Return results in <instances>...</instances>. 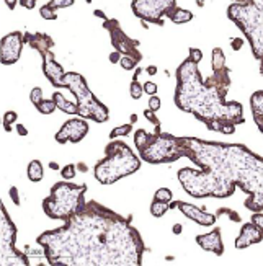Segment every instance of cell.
Listing matches in <instances>:
<instances>
[{"mask_svg": "<svg viewBox=\"0 0 263 266\" xmlns=\"http://www.w3.org/2000/svg\"><path fill=\"white\" fill-rule=\"evenodd\" d=\"M49 265L139 266L145 245L133 227V214L123 217L98 201H88L62 227L36 239Z\"/></svg>", "mask_w": 263, "mask_h": 266, "instance_id": "cell-1", "label": "cell"}, {"mask_svg": "<svg viewBox=\"0 0 263 266\" xmlns=\"http://www.w3.org/2000/svg\"><path fill=\"white\" fill-rule=\"evenodd\" d=\"M185 157L198 170H178L182 188L193 198L225 199L236 188L247 194L243 203L250 212H263V157L242 144L211 142L182 137Z\"/></svg>", "mask_w": 263, "mask_h": 266, "instance_id": "cell-2", "label": "cell"}, {"mask_svg": "<svg viewBox=\"0 0 263 266\" xmlns=\"http://www.w3.org/2000/svg\"><path fill=\"white\" fill-rule=\"evenodd\" d=\"M177 87L173 101L177 108L191 113L203 124L209 121H225L232 124H243V108L239 101H225L218 88L203 80L198 64L185 59L177 69Z\"/></svg>", "mask_w": 263, "mask_h": 266, "instance_id": "cell-3", "label": "cell"}, {"mask_svg": "<svg viewBox=\"0 0 263 266\" xmlns=\"http://www.w3.org/2000/svg\"><path fill=\"white\" fill-rule=\"evenodd\" d=\"M141 169V158L128 144L111 141L105 147V158L93 167V176L101 185H113L118 180L136 173Z\"/></svg>", "mask_w": 263, "mask_h": 266, "instance_id": "cell-4", "label": "cell"}, {"mask_svg": "<svg viewBox=\"0 0 263 266\" xmlns=\"http://www.w3.org/2000/svg\"><path fill=\"white\" fill-rule=\"evenodd\" d=\"M227 18L236 23L250 44L253 57H263V0H242L227 7Z\"/></svg>", "mask_w": 263, "mask_h": 266, "instance_id": "cell-5", "label": "cell"}, {"mask_svg": "<svg viewBox=\"0 0 263 266\" xmlns=\"http://www.w3.org/2000/svg\"><path fill=\"white\" fill-rule=\"evenodd\" d=\"M87 185H72L69 181H59L51 188V194L43 199V211L49 219L69 221L74 214L85 209Z\"/></svg>", "mask_w": 263, "mask_h": 266, "instance_id": "cell-6", "label": "cell"}, {"mask_svg": "<svg viewBox=\"0 0 263 266\" xmlns=\"http://www.w3.org/2000/svg\"><path fill=\"white\" fill-rule=\"evenodd\" d=\"M64 85L75 95L79 106V118L92 119L95 123H105L110 118V111L87 85L85 77L77 72H65Z\"/></svg>", "mask_w": 263, "mask_h": 266, "instance_id": "cell-7", "label": "cell"}, {"mask_svg": "<svg viewBox=\"0 0 263 266\" xmlns=\"http://www.w3.org/2000/svg\"><path fill=\"white\" fill-rule=\"evenodd\" d=\"M139 157L147 163H173L185 157V147L182 137L168 133H154V139L149 146L141 149Z\"/></svg>", "mask_w": 263, "mask_h": 266, "instance_id": "cell-8", "label": "cell"}, {"mask_svg": "<svg viewBox=\"0 0 263 266\" xmlns=\"http://www.w3.org/2000/svg\"><path fill=\"white\" fill-rule=\"evenodd\" d=\"M17 226L8 216L5 204H0V265L2 266H28L30 258L15 247Z\"/></svg>", "mask_w": 263, "mask_h": 266, "instance_id": "cell-9", "label": "cell"}, {"mask_svg": "<svg viewBox=\"0 0 263 266\" xmlns=\"http://www.w3.org/2000/svg\"><path fill=\"white\" fill-rule=\"evenodd\" d=\"M178 7L177 0H133L131 8L141 21L163 26V17Z\"/></svg>", "mask_w": 263, "mask_h": 266, "instance_id": "cell-10", "label": "cell"}, {"mask_svg": "<svg viewBox=\"0 0 263 266\" xmlns=\"http://www.w3.org/2000/svg\"><path fill=\"white\" fill-rule=\"evenodd\" d=\"M103 28L110 33L111 44H113V48H115V51H118V53L123 56H129V57H133L136 62H141V60H142V54L139 53L141 43L138 39H133L126 35L118 20L108 18L106 21H103Z\"/></svg>", "mask_w": 263, "mask_h": 266, "instance_id": "cell-11", "label": "cell"}, {"mask_svg": "<svg viewBox=\"0 0 263 266\" xmlns=\"http://www.w3.org/2000/svg\"><path fill=\"white\" fill-rule=\"evenodd\" d=\"M23 33H8L0 41V62L3 65H12L18 62L23 49Z\"/></svg>", "mask_w": 263, "mask_h": 266, "instance_id": "cell-12", "label": "cell"}, {"mask_svg": "<svg viewBox=\"0 0 263 266\" xmlns=\"http://www.w3.org/2000/svg\"><path fill=\"white\" fill-rule=\"evenodd\" d=\"M87 133H88L87 121L82 118H74L62 124V128L58 131L54 139H56V142H59V144H65V142L79 144L87 136Z\"/></svg>", "mask_w": 263, "mask_h": 266, "instance_id": "cell-13", "label": "cell"}, {"mask_svg": "<svg viewBox=\"0 0 263 266\" xmlns=\"http://www.w3.org/2000/svg\"><path fill=\"white\" fill-rule=\"evenodd\" d=\"M178 209L185 217L191 219L193 222H196L201 227H211L214 226L216 221H218V216L211 212H206L204 208H196L193 204L185 203V201H178Z\"/></svg>", "mask_w": 263, "mask_h": 266, "instance_id": "cell-14", "label": "cell"}, {"mask_svg": "<svg viewBox=\"0 0 263 266\" xmlns=\"http://www.w3.org/2000/svg\"><path fill=\"white\" fill-rule=\"evenodd\" d=\"M41 60H43V72H44L46 78H48L54 87L65 88V85H64L65 72H64L62 65L54 59V54L48 53V54L41 56Z\"/></svg>", "mask_w": 263, "mask_h": 266, "instance_id": "cell-15", "label": "cell"}, {"mask_svg": "<svg viewBox=\"0 0 263 266\" xmlns=\"http://www.w3.org/2000/svg\"><path fill=\"white\" fill-rule=\"evenodd\" d=\"M262 240H263V230L250 221V222H247L242 226L241 234L237 235L236 244L234 245H236L237 250H245V248H248V247L260 244Z\"/></svg>", "mask_w": 263, "mask_h": 266, "instance_id": "cell-16", "label": "cell"}, {"mask_svg": "<svg viewBox=\"0 0 263 266\" xmlns=\"http://www.w3.org/2000/svg\"><path fill=\"white\" fill-rule=\"evenodd\" d=\"M195 240L204 251H213V253L218 256L224 255V242H223V237H221L219 227H214L209 234L196 235Z\"/></svg>", "mask_w": 263, "mask_h": 266, "instance_id": "cell-17", "label": "cell"}, {"mask_svg": "<svg viewBox=\"0 0 263 266\" xmlns=\"http://www.w3.org/2000/svg\"><path fill=\"white\" fill-rule=\"evenodd\" d=\"M23 43L30 44L33 49L38 51L41 56L51 53V49L54 48V39L51 38L46 33H25L23 35Z\"/></svg>", "mask_w": 263, "mask_h": 266, "instance_id": "cell-18", "label": "cell"}, {"mask_svg": "<svg viewBox=\"0 0 263 266\" xmlns=\"http://www.w3.org/2000/svg\"><path fill=\"white\" fill-rule=\"evenodd\" d=\"M53 100H54L56 106H58V110L64 111V113H67V114H79V106H77V103L67 101L61 92H54Z\"/></svg>", "mask_w": 263, "mask_h": 266, "instance_id": "cell-19", "label": "cell"}, {"mask_svg": "<svg viewBox=\"0 0 263 266\" xmlns=\"http://www.w3.org/2000/svg\"><path fill=\"white\" fill-rule=\"evenodd\" d=\"M167 18L170 20L172 23H177V25H183V23H188L193 20V13H191L190 10H185V8H173V10H170L167 13Z\"/></svg>", "mask_w": 263, "mask_h": 266, "instance_id": "cell-20", "label": "cell"}, {"mask_svg": "<svg viewBox=\"0 0 263 266\" xmlns=\"http://www.w3.org/2000/svg\"><path fill=\"white\" fill-rule=\"evenodd\" d=\"M26 175L30 181H41L44 176V169H43V163L41 160H31L28 163V169H26Z\"/></svg>", "mask_w": 263, "mask_h": 266, "instance_id": "cell-21", "label": "cell"}, {"mask_svg": "<svg viewBox=\"0 0 263 266\" xmlns=\"http://www.w3.org/2000/svg\"><path fill=\"white\" fill-rule=\"evenodd\" d=\"M209 131H214V133H221V134H231L236 133V124L232 123H225V121H209L208 124H204Z\"/></svg>", "mask_w": 263, "mask_h": 266, "instance_id": "cell-22", "label": "cell"}, {"mask_svg": "<svg viewBox=\"0 0 263 266\" xmlns=\"http://www.w3.org/2000/svg\"><path fill=\"white\" fill-rule=\"evenodd\" d=\"M250 108L253 118L255 116H263V90H257L250 95Z\"/></svg>", "mask_w": 263, "mask_h": 266, "instance_id": "cell-23", "label": "cell"}, {"mask_svg": "<svg viewBox=\"0 0 263 266\" xmlns=\"http://www.w3.org/2000/svg\"><path fill=\"white\" fill-rule=\"evenodd\" d=\"M152 139H154V133L150 134L145 129H138L134 133V146L138 147V151H141V149H144L145 146H149Z\"/></svg>", "mask_w": 263, "mask_h": 266, "instance_id": "cell-24", "label": "cell"}, {"mask_svg": "<svg viewBox=\"0 0 263 266\" xmlns=\"http://www.w3.org/2000/svg\"><path fill=\"white\" fill-rule=\"evenodd\" d=\"M141 74H142V69H136L134 76H133V80H131L129 93H131V96H133L134 100H139V98L144 95V87L138 82V78H139Z\"/></svg>", "mask_w": 263, "mask_h": 266, "instance_id": "cell-25", "label": "cell"}, {"mask_svg": "<svg viewBox=\"0 0 263 266\" xmlns=\"http://www.w3.org/2000/svg\"><path fill=\"white\" fill-rule=\"evenodd\" d=\"M211 65H213V72L225 67V54L221 48H214L211 53Z\"/></svg>", "mask_w": 263, "mask_h": 266, "instance_id": "cell-26", "label": "cell"}, {"mask_svg": "<svg viewBox=\"0 0 263 266\" xmlns=\"http://www.w3.org/2000/svg\"><path fill=\"white\" fill-rule=\"evenodd\" d=\"M133 133V124H123V126H118V128H115L110 133V139L111 141H116V137L120 136H129V134Z\"/></svg>", "mask_w": 263, "mask_h": 266, "instance_id": "cell-27", "label": "cell"}, {"mask_svg": "<svg viewBox=\"0 0 263 266\" xmlns=\"http://www.w3.org/2000/svg\"><path fill=\"white\" fill-rule=\"evenodd\" d=\"M168 204L167 203H161V201H156L154 199L152 204H150V214H152L154 217H162L163 214L168 211Z\"/></svg>", "mask_w": 263, "mask_h": 266, "instance_id": "cell-28", "label": "cell"}, {"mask_svg": "<svg viewBox=\"0 0 263 266\" xmlns=\"http://www.w3.org/2000/svg\"><path fill=\"white\" fill-rule=\"evenodd\" d=\"M36 108L41 114H51V113H54V110H58V106H56L54 100L51 98V100H43Z\"/></svg>", "mask_w": 263, "mask_h": 266, "instance_id": "cell-29", "label": "cell"}, {"mask_svg": "<svg viewBox=\"0 0 263 266\" xmlns=\"http://www.w3.org/2000/svg\"><path fill=\"white\" fill-rule=\"evenodd\" d=\"M154 199L156 201H161V203H172V199H173V194H172V191L168 190V188H159L156 191V194H154Z\"/></svg>", "mask_w": 263, "mask_h": 266, "instance_id": "cell-30", "label": "cell"}, {"mask_svg": "<svg viewBox=\"0 0 263 266\" xmlns=\"http://www.w3.org/2000/svg\"><path fill=\"white\" fill-rule=\"evenodd\" d=\"M18 119V113L17 111H7L5 114H3V129L7 131V133H12L13 128H12V124L15 123V121Z\"/></svg>", "mask_w": 263, "mask_h": 266, "instance_id": "cell-31", "label": "cell"}, {"mask_svg": "<svg viewBox=\"0 0 263 266\" xmlns=\"http://www.w3.org/2000/svg\"><path fill=\"white\" fill-rule=\"evenodd\" d=\"M216 216H218V217L225 216V217L231 219L232 222H241V221H242L241 216H239V214H237L236 211H232V209H229V208H219L218 211H216Z\"/></svg>", "mask_w": 263, "mask_h": 266, "instance_id": "cell-32", "label": "cell"}, {"mask_svg": "<svg viewBox=\"0 0 263 266\" xmlns=\"http://www.w3.org/2000/svg\"><path fill=\"white\" fill-rule=\"evenodd\" d=\"M40 17L44 18V20H58L56 10H53V8L49 7V3H44V5L40 8Z\"/></svg>", "mask_w": 263, "mask_h": 266, "instance_id": "cell-33", "label": "cell"}, {"mask_svg": "<svg viewBox=\"0 0 263 266\" xmlns=\"http://www.w3.org/2000/svg\"><path fill=\"white\" fill-rule=\"evenodd\" d=\"M75 170H77V167H75L74 163H67V165L61 170V175H62V178L65 181H69V180L75 178V175H77V173H75Z\"/></svg>", "mask_w": 263, "mask_h": 266, "instance_id": "cell-34", "label": "cell"}, {"mask_svg": "<svg viewBox=\"0 0 263 266\" xmlns=\"http://www.w3.org/2000/svg\"><path fill=\"white\" fill-rule=\"evenodd\" d=\"M138 64L139 62H136V60L133 57H129V56H123L120 60V65L124 69V71H133V69L136 71V69H138Z\"/></svg>", "mask_w": 263, "mask_h": 266, "instance_id": "cell-35", "label": "cell"}, {"mask_svg": "<svg viewBox=\"0 0 263 266\" xmlns=\"http://www.w3.org/2000/svg\"><path fill=\"white\" fill-rule=\"evenodd\" d=\"M48 3L53 10H59V8H67L70 5H74L75 0H51V2H48Z\"/></svg>", "mask_w": 263, "mask_h": 266, "instance_id": "cell-36", "label": "cell"}, {"mask_svg": "<svg viewBox=\"0 0 263 266\" xmlns=\"http://www.w3.org/2000/svg\"><path fill=\"white\" fill-rule=\"evenodd\" d=\"M30 100H31V103H33V105L38 106V105L41 103V101L44 100V98H43V90H41L40 87H35V88L31 90V93H30Z\"/></svg>", "mask_w": 263, "mask_h": 266, "instance_id": "cell-37", "label": "cell"}, {"mask_svg": "<svg viewBox=\"0 0 263 266\" xmlns=\"http://www.w3.org/2000/svg\"><path fill=\"white\" fill-rule=\"evenodd\" d=\"M188 59H190L193 64H198L200 60L203 59V53H201V49H198V48H190V56H188Z\"/></svg>", "mask_w": 263, "mask_h": 266, "instance_id": "cell-38", "label": "cell"}, {"mask_svg": "<svg viewBox=\"0 0 263 266\" xmlns=\"http://www.w3.org/2000/svg\"><path fill=\"white\" fill-rule=\"evenodd\" d=\"M142 87H144V93H147V95H150V96L157 95V92H159V85H157L156 82H145Z\"/></svg>", "mask_w": 263, "mask_h": 266, "instance_id": "cell-39", "label": "cell"}, {"mask_svg": "<svg viewBox=\"0 0 263 266\" xmlns=\"http://www.w3.org/2000/svg\"><path fill=\"white\" fill-rule=\"evenodd\" d=\"M144 116L145 118H147L150 123H152L154 126H156V128H161V121H159V118L156 116V111H152V110H144Z\"/></svg>", "mask_w": 263, "mask_h": 266, "instance_id": "cell-40", "label": "cell"}, {"mask_svg": "<svg viewBox=\"0 0 263 266\" xmlns=\"http://www.w3.org/2000/svg\"><path fill=\"white\" fill-rule=\"evenodd\" d=\"M8 196H10V199L13 201L15 206H20L21 201H20V193H18V188L17 186H10V190H8Z\"/></svg>", "mask_w": 263, "mask_h": 266, "instance_id": "cell-41", "label": "cell"}, {"mask_svg": "<svg viewBox=\"0 0 263 266\" xmlns=\"http://www.w3.org/2000/svg\"><path fill=\"white\" fill-rule=\"evenodd\" d=\"M161 106H162V101L157 95L149 98V110H152V111H156V113H157V111L161 110Z\"/></svg>", "mask_w": 263, "mask_h": 266, "instance_id": "cell-42", "label": "cell"}, {"mask_svg": "<svg viewBox=\"0 0 263 266\" xmlns=\"http://www.w3.org/2000/svg\"><path fill=\"white\" fill-rule=\"evenodd\" d=\"M250 221L255 224V226H258L263 230V212H253L252 214V219Z\"/></svg>", "mask_w": 263, "mask_h": 266, "instance_id": "cell-43", "label": "cell"}, {"mask_svg": "<svg viewBox=\"0 0 263 266\" xmlns=\"http://www.w3.org/2000/svg\"><path fill=\"white\" fill-rule=\"evenodd\" d=\"M18 3H20L21 7L28 8V10H31V8H35L36 5V0H18Z\"/></svg>", "mask_w": 263, "mask_h": 266, "instance_id": "cell-44", "label": "cell"}, {"mask_svg": "<svg viewBox=\"0 0 263 266\" xmlns=\"http://www.w3.org/2000/svg\"><path fill=\"white\" fill-rule=\"evenodd\" d=\"M15 131H17L18 136H28V129H26V126H23L21 123H17V124H15Z\"/></svg>", "mask_w": 263, "mask_h": 266, "instance_id": "cell-45", "label": "cell"}, {"mask_svg": "<svg viewBox=\"0 0 263 266\" xmlns=\"http://www.w3.org/2000/svg\"><path fill=\"white\" fill-rule=\"evenodd\" d=\"M121 57H123V54H120L118 51H113V53L110 54V62L111 64H120Z\"/></svg>", "mask_w": 263, "mask_h": 266, "instance_id": "cell-46", "label": "cell"}, {"mask_svg": "<svg viewBox=\"0 0 263 266\" xmlns=\"http://www.w3.org/2000/svg\"><path fill=\"white\" fill-rule=\"evenodd\" d=\"M242 46H243V41H242L241 38H234V39H232V43H231L232 51H241V49H242Z\"/></svg>", "mask_w": 263, "mask_h": 266, "instance_id": "cell-47", "label": "cell"}, {"mask_svg": "<svg viewBox=\"0 0 263 266\" xmlns=\"http://www.w3.org/2000/svg\"><path fill=\"white\" fill-rule=\"evenodd\" d=\"M253 121H255L258 131H260V133L263 134V116H255V118H253Z\"/></svg>", "mask_w": 263, "mask_h": 266, "instance_id": "cell-48", "label": "cell"}, {"mask_svg": "<svg viewBox=\"0 0 263 266\" xmlns=\"http://www.w3.org/2000/svg\"><path fill=\"white\" fill-rule=\"evenodd\" d=\"M182 232H183V226H182V224H175V226L172 227V234L173 235H180Z\"/></svg>", "mask_w": 263, "mask_h": 266, "instance_id": "cell-49", "label": "cell"}, {"mask_svg": "<svg viewBox=\"0 0 263 266\" xmlns=\"http://www.w3.org/2000/svg\"><path fill=\"white\" fill-rule=\"evenodd\" d=\"M93 15H97L98 18H101V20H103V21H106V20H108V17H106V13H105V12H103V10H100V8H97V10H95V12H93Z\"/></svg>", "mask_w": 263, "mask_h": 266, "instance_id": "cell-50", "label": "cell"}, {"mask_svg": "<svg viewBox=\"0 0 263 266\" xmlns=\"http://www.w3.org/2000/svg\"><path fill=\"white\" fill-rule=\"evenodd\" d=\"M3 3H7V7L10 8V10H13V8H15V5L18 3V0H3Z\"/></svg>", "mask_w": 263, "mask_h": 266, "instance_id": "cell-51", "label": "cell"}, {"mask_svg": "<svg viewBox=\"0 0 263 266\" xmlns=\"http://www.w3.org/2000/svg\"><path fill=\"white\" fill-rule=\"evenodd\" d=\"M145 72H147L149 76H156V74H157V67H156V65H149V67L145 69Z\"/></svg>", "mask_w": 263, "mask_h": 266, "instance_id": "cell-52", "label": "cell"}, {"mask_svg": "<svg viewBox=\"0 0 263 266\" xmlns=\"http://www.w3.org/2000/svg\"><path fill=\"white\" fill-rule=\"evenodd\" d=\"M75 167H77V169L81 170V171H88V165H87V163H83V162H79Z\"/></svg>", "mask_w": 263, "mask_h": 266, "instance_id": "cell-53", "label": "cell"}, {"mask_svg": "<svg viewBox=\"0 0 263 266\" xmlns=\"http://www.w3.org/2000/svg\"><path fill=\"white\" fill-rule=\"evenodd\" d=\"M49 169L51 170H59V165L56 162H49Z\"/></svg>", "mask_w": 263, "mask_h": 266, "instance_id": "cell-54", "label": "cell"}, {"mask_svg": "<svg viewBox=\"0 0 263 266\" xmlns=\"http://www.w3.org/2000/svg\"><path fill=\"white\" fill-rule=\"evenodd\" d=\"M131 124H134L136 123V121H138V114H136V113H133V114H131Z\"/></svg>", "mask_w": 263, "mask_h": 266, "instance_id": "cell-55", "label": "cell"}, {"mask_svg": "<svg viewBox=\"0 0 263 266\" xmlns=\"http://www.w3.org/2000/svg\"><path fill=\"white\" fill-rule=\"evenodd\" d=\"M178 206V201H172V203H168V208L170 209H175Z\"/></svg>", "mask_w": 263, "mask_h": 266, "instance_id": "cell-56", "label": "cell"}, {"mask_svg": "<svg viewBox=\"0 0 263 266\" xmlns=\"http://www.w3.org/2000/svg\"><path fill=\"white\" fill-rule=\"evenodd\" d=\"M260 76L263 77V57L260 59Z\"/></svg>", "mask_w": 263, "mask_h": 266, "instance_id": "cell-57", "label": "cell"}, {"mask_svg": "<svg viewBox=\"0 0 263 266\" xmlns=\"http://www.w3.org/2000/svg\"><path fill=\"white\" fill-rule=\"evenodd\" d=\"M141 25H142V28H145V30L149 28V23H145V21H141Z\"/></svg>", "mask_w": 263, "mask_h": 266, "instance_id": "cell-58", "label": "cell"}]
</instances>
